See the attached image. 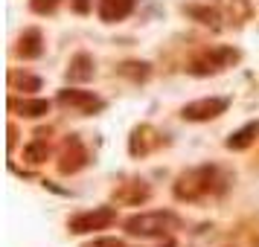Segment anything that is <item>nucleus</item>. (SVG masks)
I'll use <instances>...</instances> for the list:
<instances>
[{
	"label": "nucleus",
	"mask_w": 259,
	"mask_h": 247,
	"mask_svg": "<svg viewBox=\"0 0 259 247\" xmlns=\"http://www.w3.org/2000/svg\"><path fill=\"white\" fill-rule=\"evenodd\" d=\"M114 221H117V212L111 210V207H94V210H88V212H76L67 221V230L82 235V233H94V230H105Z\"/></svg>",
	"instance_id": "7ed1b4c3"
},
{
	"label": "nucleus",
	"mask_w": 259,
	"mask_h": 247,
	"mask_svg": "<svg viewBox=\"0 0 259 247\" xmlns=\"http://www.w3.org/2000/svg\"><path fill=\"white\" fill-rule=\"evenodd\" d=\"M88 247H128V244L119 241V238H99V241H91Z\"/></svg>",
	"instance_id": "dca6fc26"
},
{
	"label": "nucleus",
	"mask_w": 259,
	"mask_h": 247,
	"mask_svg": "<svg viewBox=\"0 0 259 247\" xmlns=\"http://www.w3.org/2000/svg\"><path fill=\"white\" fill-rule=\"evenodd\" d=\"M212 177H215V172L212 169H192V172H187V175L178 177L175 183V198L181 201H195L201 198V195H207L212 189Z\"/></svg>",
	"instance_id": "f03ea898"
},
{
	"label": "nucleus",
	"mask_w": 259,
	"mask_h": 247,
	"mask_svg": "<svg viewBox=\"0 0 259 247\" xmlns=\"http://www.w3.org/2000/svg\"><path fill=\"white\" fill-rule=\"evenodd\" d=\"M61 0H29V9L38 15H50V12H56V6H59Z\"/></svg>",
	"instance_id": "4468645a"
},
{
	"label": "nucleus",
	"mask_w": 259,
	"mask_h": 247,
	"mask_svg": "<svg viewBox=\"0 0 259 247\" xmlns=\"http://www.w3.org/2000/svg\"><path fill=\"white\" fill-rule=\"evenodd\" d=\"M227 99H219V96H212V99H195V102H189V105L181 108V117L187 119V122H210V119L222 117L224 111H227Z\"/></svg>",
	"instance_id": "20e7f679"
},
{
	"label": "nucleus",
	"mask_w": 259,
	"mask_h": 247,
	"mask_svg": "<svg viewBox=\"0 0 259 247\" xmlns=\"http://www.w3.org/2000/svg\"><path fill=\"white\" fill-rule=\"evenodd\" d=\"M94 79V59L88 53H76L67 67V82H91Z\"/></svg>",
	"instance_id": "1a4fd4ad"
},
{
	"label": "nucleus",
	"mask_w": 259,
	"mask_h": 247,
	"mask_svg": "<svg viewBox=\"0 0 259 247\" xmlns=\"http://www.w3.org/2000/svg\"><path fill=\"white\" fill-rule=\"evenodd\" d=\"M239 59L233 50H212V53H204L189 64V73L192 76H210V73H219L224 67H230L233 61Z\"/></svg>",
	"instance_id": "39448f33"
},
{
	"label": "nucleus",
	"mask_w": 259,
	"mask_h": 247,
	"mask_svg": "<svg viewBox=\"0 0 259 247\" xmlns=\"http://www.w3.org/2000/svg\"><path fill=\"white\" fill-rule=\"evenodd\" d=\"M178 227H181V221L172 212H140V215H131L125 221V233L140 235V238H157V235L172 233Z\"/></svg>",
	"instance_id": "f257e3e1"
},
{
	"label": "nucleus",
	"mask_w": 259,
	"mask_h": 247,
	"mask_svg": "<svg viewBox=\"0 0 259 247\" xmlns=\"http://www.w3.org/2000/svg\"><path fill=\"white\" fill-rule=\"evenodd\" d=\"M12 111H18L21 117L26 119H38V117H44V114H50V102L47 99H12Z\"/></svg>",
	"instance_id": "9b49d317"
},
{
	"label": "nucleus",
	"mask_w": 259,
	"mask_h": 247,
	"mask_svg": "<svg viewBox=\"0 0 259 247\" xmlns=\"http://www.w3.org/2000/svg\"><path fill=\"white\" fill-rule=\"evenodd\" d=\"M59 105L61 108H70L76 114H96V111H102V99L94 93H88V90H61L59 93Z\"/></svg>",
	"instance_id": "423d86ee"
},
{
	"label": "nucleus",
	"mask_w": 259,
	"mask_h": 247,
	"mask_svg": "<svg viewBox=\"0 0 259 247\" xmlns=\"http://www.w3.org/2000/svg\"><path fill=\"white\" fill-rule=\"evenodd\" d=\"M84 163H88V152L82 149V142L73 137V140L67 142V145H64V152H61V163H59V169L64 172V175H67V172L73 175V172H79V169H82Z\"/></svg>",
	"instance_id": "0eeeda50"
},
{
	"label": "nucleus",
	"mask_w": 259,
	"mask_h": 247,
	"mask_svg": "<svg viewBox=\"0 0 259 247\" xmlns=\"http://www.w3.org/2000/svg\"><path fill=\"white\" fill-rule=\"evenodd\" d=\"M131 9H134V0H99L96 12L105 24H117L122 18H128Z\"/></svg>",
	"instance_id": "6e6552de"
},
{
	"label": "nucleus",
	"mask_w": 259,
	"mask_h": 247,
	"mask_svg": "<svg viewBox=\"0 0 259 247\" xmlns=\"http://www.w3.org/2000/svg\"><path fill=\"white\" fill-rule=\"evenodd\" d=\"M256 134H259V119H256V122H247L245 128H239L236 134H230L227 149H230V152H242V149H247L250 142L256 140Z\"/></svg>",
	"instance_id": "f8f14e48"
},
{
	"label": "nucleus",
	"mask_w": 259,
	"mask_h": 247,
	"mask_svg": "<svg viewBox=\"0 0 259 247\" xmlns=\"http://www.w3.org/2000/svg\"><path fill=\"white\" fill-rule=\"evenodd\" d=\"M73 9H76L79 15L91 12V0H73Z\"/></svg>",
	"instance_id": "f3484780"
},
{
	"label": "nucleus",
	"mask_w": 259,
	"mask_h": 247,
	"mask_svg": "<svg viewBox=\"0 0 259 247\" xmlns=\"http://www.w3.org/2000/svg\"><path fill=\"white\" fill-rule=\"evenodd\" d=\"M26 160L29 163H41V160H47V145L38 140V142H32V145H26Z\"/></svg>",
	"instance_id": "ddd939ff"
},
{
	"label": "nucleus",
	"mask_w": 259,
	"mask_h": 247,
	"mask_svg": "<svg viewBox=\"0 0 259 247\" xmlns=\"http://www.w3.org/2000/svg\"><path fill=\"white\" fill-rule=\"evenodd\" d=\"M44 53V38H41V32L38 29H26L24 35H21V41H18V56L21 59H38Z\"/></svg>",
	"instance_id": "9d476101"
},
{
	"label": "nucleus",
	"mask_w": 259,
	"mask_h": 247,
	"mask_svg": "<svg viewBox=\"0 0 259 247\" xmlns=\"http://www.w3.org/2000/svg\"><path fill=\"white\" fill-rule=\"evenodd\" d=\"M12 84H18V87H32V90H38V87H41V82H38V79H32V76H18V73L12 76Z\"/></svg>",
	"instance_id": "2eb2a0df"
}]
</instances>
